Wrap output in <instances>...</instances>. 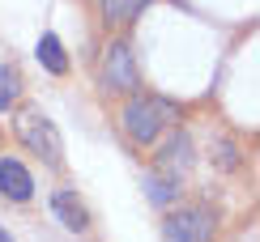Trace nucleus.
Wrapping results in <instances>:
<instances>
[{
  "instance_id": "f257e3e1",
  "label": "nucleus",
  "mask_w": 260,
  "mask_h": 242,
  "mask_svg": "<svg viewBox=\"0 0 260 242\" xmlns=\"http://www.w3.org/2000/svg\"><path fill=\"white\" fill-rule=\"evenodd\" d=\"M175 119H179V106L175 102L154 98V94H133L128 106H124V115H120V124L128 132V140H137V145H154Z\"/></svg>"
},
{
  "instance_id": "f03ea898",
  "label": "nucleus",
  "mask_w": 260,
  "mask_h": 242,
  "mask_svg": "<svg viewBox=\"0 0 260 242\" xmlns=\"http://www.w3.org/2000/svg\"><path fill=\"white\" fill-rule=\"evenodd\" d=\"M13 132H17V140H21L30 153H35L39 162H47L51 170L64 166V140H60V128L51 124V119L43 115L39 106H21L17 119H13Z\"/></svg>"
},
{
  "instance_id": "7ed1b4c3",
  "label": "nucleus",
  "mask_w": 260,
  "mask_h": 242,
  "mask_svg": "<svg viewBox=\"0 0 260 242\" xmlns=\"http://www.w3.org/2000/svg\"><path fill=\"white\" fill-rule=\"evenodd\" d=\"M218 234V217L205 204H188L162 221V242H213Z\"/></svg>"
},
{
  "instance_id": "20e7f679",
  "label": "nucleus",
  "mask_w": 260,
  "mask_h": 242,
  "mask_svg": "<svg viewBox=\"0 0 260 242\" xmlns=\"http://www.w3.org/2000/svg\"><path fill=\"white\" fill-rule=\"evenodd\" d=\"M103 85L115 90V94H137L141 90V72H137L128 38H111V47H107V56H103Z\"/></svg>"
},
{
  "instance_id": "39448f33",
  "label": "nucleus",
  "mask_w": 260,
  "mask_h": 242,
  "mask_svg": "<svg viewBox=\"0 0 260 242\" xmlns=\"http://www.w3.org/2000/svg\"><path fill=\"white\" fill-rule=\"evenodd\" d=\"M0 195H9L13 204H26L35 195V179L17 157H0Z\"/></svg>"
},
{
  "instance_id": "423d86ee",
  "label": "nucleus",
  "mask_w": 260,
  "mask_h": 242,
  "mask_svg": "<svg viewBox=\"0 0 260 242\" xmlns=\"http://www.w3.org/2000/svg\"><path fill=\"white\" fill-rule=\"evenodd\" d=\"M51 213H56L60 225L73 229V234H85V229H90V213H85V204L77 200V191H69V187L51 195Z\"/></svg>"
},
{
  "instance_id": "0eeeda50",
  "label": "nucleus",
  "mask_w": 260,
  "mask_h": 242,
  "mask_svg": "<svg viewBox=\"0 0 260 242\" xmlns=\"http://www.w3.org/2000/svg\"><path fill=\"white\" fill-rule=\"evenodd\" d=\"M154 166L171 170V174H183V170L192 166V136H188V132H171L167 145L158 149V162H154Z\"/></svg>"
},
{
  "instance_id": "6e6552de",
  "label": "nucleus",
  "mask_w": 260,
  "mask_h": 242,
  "mask_svg": "<svg viewBox=\"0 0 260 242\" xmlns=\"http://www.w3.org/2000/svg\"><path fill=\"white\" fill-rule=\"evenodd\" d=\"M145 200L154 204V208H171V204L179 200V174L154 166V170L145 174Z\"/></svg>"
},
{
  "instance_id": "1a4fd4ad",
  "label": "nucleus",
  "mask_w": 260,
  "mask_h": 242,
  "mask_svg": "<svg viewBox=\"0 0 260 242\" xmlns=\"http://www.w3.org/2000/svg\"><path fill=\"white\" fill-rule=\"evenodd\" d=\"M35 60H39L51 76H64V72H69V56H64V43L51 34V30H43V34H39V43H35Z\"/></svg>"
},
{
  "instance_id": "9d476101",
  "label": "nucleus",
  "mask_w": 260,
  "mask_h": 242,
  "mask_svg": "<svg viewBox=\"0 0 260 242\" xmlns=\"http://www.w3.org/2000/svg\"><path fill=\"white\" fill-rule=\"evenodd\" d=\"M149 5L154 0H99V13H103L107 26H133Z\"/></svg>"
},
{
  "instance_id": "9b49d317",
  "label": "nucleus",
  "mask_w": 260,
  "mask_h": 242,
  "mask_svg": "<svg viewBox=\"0 0 260 242\" xmlns=\"http://www.w3.org/2000/svg\"><path fill=\"white\" fill-rule=\"evenodd\" d=\"M17 98H21V72L13 64H0V115H9Z\"/></svg>"
},
{
  "instance_id": "f8f14e48",
  "label": "nucleus",
  "mask_w": 260,
  "mask_h": 242,
  "mask_svg": "<svg viewBox=\"0 0 260 242\" xmlns=\"http://www.w3.org/2000/svg\"><path fill=\"white\" fill-rule=\"evenodd\" d=\"M218 166H222V170H235V166H239V157H235V145H231V140H218Z\"/></svg>"
},
{
  "instance_id": "ddd939ff",
  "label": "nucleus",
  "mask_w": 260,
  "mask_h": 242,
  "mask_svg": "<svg viewBox=\"0 0 260 242\" xmlns=\"http://www.w3.org/2000/svg\"><path fill=\"white\" fill-rule=\"evenodd\" d=\"M0 242H13V238H9V234H5V229H0Z\"/></svg>"
}]
</instances>
